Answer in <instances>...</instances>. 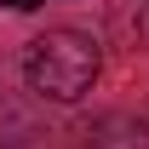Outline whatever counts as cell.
<instances>
[{
	"mask_svg": "<svg viewBox=\"0 0 149 149\" xmlns=\"http://www.w3.org/2000/svg\"><path fill=\"white\" fill-rule=\"evenodd\" d=\"M97 69H103V57H97L92 35H74V29H52V35H40L23 57V74H29V86L40 97H57V103H74L80 92H92Z\"/></svg>",
	"mask_w": 149,
	"mask_h": 149,
	"instance_id": "1",
	"label": "cell"
},
{
	"mask_svg": "<svg viewBox=\"0 0 149 149\" xmlns=\"http://www.w3.org/2000/svg\"><path fill=\"white\" fill-rule=\"evenodd\" d=\"M0 6H12V12H35L40 0H0Z\"/></svg>",
	"mask_w": 149,
	"mask_h": 149,
	"instance_id": "2",
	"label": "cell"
}]
</instances>
